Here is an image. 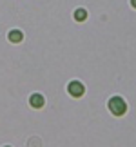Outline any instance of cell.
I'll list each match as a JSON object with an SVG mask.
<instances>
[{"mask_svg": "<svg viewBox=\"0 0 136 147\" xmlns=\"http://www.w3.org/2000/svg\"><path fill=\"white\" fill-rule=\"evenodd\" d=\"M109 109H111L112 115L120 116V115H123V113L127 111V105H125V102H123L120 96H112L109 100Z\"/></svg>", "mask_w": 136, "mask_h": 147, "instance_id": "obj_1", "label": "cell"}, {"mask_svg": "<svg viewBox=\"0 0 136 147\" xmlns=\"http://www.w3.org/2000/svg\"><path fill=\"white\" fill-rule=\"evenodd\" d=\"M67 91H69V94H73V96H82L86 89H83V86L80 82H71L69 86H67Z\"/></svg>", "mask_w": 136, "mask_h": 147, "instance_id": "obj_2", "label": "cell"}, {"mask_svg": "<svg viewBox=\"0 0 136 147\" xmlns=\"http://www.w3.org/2000/svg\"><path fill=\"white\" fill-rule=\"evenodd\" d=\"M29 104H31L33 107H36V109H38V107H42V105H44V96H42V94H33V96L29 98Z\"/></svg>", "mask_w": 136, "mask_h": 147, "instance_id": "obj_3", "label": "cell"}, {"mask_svg": "<svg viewBox=\"0 0 136 147\" xmlns=\"http://www.w3.org/2000/svg\"><path fill=\"white\" fill-rule=\"evenodd\" d=\"M9 40H11V42H20V40H22V33L16 31V29L9 31Z\"/></svg>", "mask_w": 136, "mask_h": 147, "instance_id": "obj_4", "label": "cell"}, {"mask_svg": "<svg viewBox=\"0 0 136 147\" xmlns=\"http://www.w3.org/2000/svg\"><path fill=\"white\" fill-rule=\"evenodd\" d=\"M75 18H76L78 22L86 20V18H87V11H86V9H76V11H75Z\"/></svg>", "mask_w": 136, "mask_h": 147, "instance_id": "obj_5", "label": "cell"}, {"mask_svg": "<svg viewBox=\"0 0 136 147\" xmlns=\"http://www.w3.org/2000/svg\"><path fill=\"white\" fill-rule=\"evenodd\" d=\"M131 4H133V7H136V0H131Z\"/></svg>", "mask_w": 136, "mask_h": 147, "instance_id": "obj_6", "label": "cell"}]
</instances>
